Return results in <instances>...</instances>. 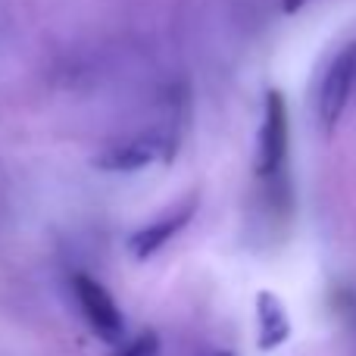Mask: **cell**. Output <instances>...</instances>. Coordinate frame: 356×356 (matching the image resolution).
Wrapping results in <instances>:
<instances>
[{"label": "cell", "mask_w": 356, "mask_h": 356, "mask_svg": "<svg viewBox=\"0 0 356 356\" xmlns=\"http://www.w3.org/2000/svg\"><path fill=\"white\" fill-rule=\"evenodd\" d=\"M178 150V138L166 129H150L138 135H125L110 141L91 156V166L100 172H141L156 163H172Z\"/></svg>", "instance_id": "obj_1"}, {"label": "cell", "mask_w": 356, "mask_h": 356, "mask_svg": "<svg viewBox=\"0 0 356 356\" xmlns=\"http://www.w3.org/2000/svg\"><path fill=\"white\" fill-rule=\"evenodd\" d=\"M288 160V104L278 91L266 94L263 125L257 135V160L253 169L263 181H278Z\"/></svg>", "instance_id": "obj_2"}, {"label": "cell", "mask_w": 356, "mask_h": 356, "mask_svg": "<svg viewBox=\"0 0 356 356\" xmlns=\"http://www.w3.org/2000/svg\"><path fill=\"white\" fill-rule=\"evenodd\" d=\"M72 294L79 300L81 316L88 319V325L94 328L100 341L106 344H119L125 338V319L119 313L116 300L110 297V291L97 282V278L85 275V272H75L72 275Z\"/></svg>", "instance_id": "obj_3"}, {"label": "cell", "mask_w": 356, "mask_h": 356, "mask_svg": "<svg viewBox=\"0 0 356 356\" xmlns=\"http://www.w3.org/2000/svg\"><path fill=\"white\" fill-rule=\"evenodd\" d=\"M356 91V41L341 47L334 54V60L328 63L325 75L319 85V122L325 125V131H334V125L341 122L347 104H350Z\"/></svg>", "instance_id": "obj_4"}, {"label": "cell", "mask_w": 356, "mask_h": 356, "mask_svg": "<svg viewBox=\"0 0 356 356\" xmlns=\"http://www.w3.org/2000/svg\"><path fill=\"white\" fill-rule=\"evenodd\" d=\"M194 213H197V197H188V200L178 203L175 209L163 213L160 219H154V222H147V225L138 228V232L129 238V253L135 259H141V263L150 259V257H156V253H160L178 232L188 228V222L194 219Z\"/></svg>", "instance_id": "obj_5"}, {"label": "cell", "mask_w": 356, "mask_h": 356, "mask_svg": "<svg viewBox=\"0 0 356 356\" xmlns=\"http://www.w3.org/2000/svg\"><path fill=\"white\" fill-rule=\"evenodd\" d=\"M291 338V319L284 303L272 291H259L257 294V347L263 353L282 347Z\"/></svg>", "instance_id": "obj_6"}, {"label": "cell", "mask_w": 356, "mask_h": 356, "mask_svg": "<svg viewBox=\"0 0 356 356\" xmlns=\"http://www.w3.org/2000/svg\"><path fill=\"white\" fill-rule=\"evenodd\" d=\"M116 356H160V338H156V332H141L131 344H125Z\"/></svg>", "instance_id": "obj_7"}, {"label": "cell", "mask_w": 356, "mask_h": 356, "mask_svg": "<svg viewBox=\"0 0 356 356\" xmlns=\"http://www.w3.org/2000/svg\"><path fill=\"white\" fill-rule=\"evenodd\" d=\"M307 3H309V0H282V10L284 13H297L300 6H307Z\"/></svg>", "instance_id": "obj_8"}, {"label": "cell", "mask_w": 356, "mask_h": 356, "mask_svg": "<svg viewBox=\"0 0 356 356\" xmlns=\"http://www.w3.org/2000/svg\"><path fill=\"white\" fill-rule=\"evenodd\" d=\"M213 356H234V353H228V350H222V353H213Z\"/></svg>", "instance_id": "obj_9"}]
</instances>
